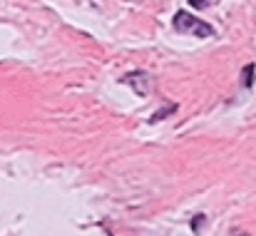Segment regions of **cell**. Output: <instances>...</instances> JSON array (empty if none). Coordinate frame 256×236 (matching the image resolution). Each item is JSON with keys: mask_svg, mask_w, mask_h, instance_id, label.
Listing matches in <instances>:
<instances>
[{"mask_svg": "<svg viewBox=\"0 0 256 236\" xmlns=\"http://www.w3.org/2000/svg\"><path fill=\"white\" fill-rule=\"evenodd\" d=\"M244 75H246V77H244V87H249V85H251V77H249V75H254V67L246 65V67H244Z\"/></svg>", "mask_w": 256, "mask_h": 236, "instance_id": "cell-4", "label": "cell"}, {"mask_svg": "<svg viewBox=\"0 0 256 236\" xmlns=\"http://www.w3.org/2000/svg\"><path fill=\"white\" fill-rule=\"evenodd\" d=\"M189 3H192V8H199V10H201V8H209V5H211V0H189Z\"/></svg>", "mask_w": 256, "mask_h": 236, "instance_id": "cell-3", "label": "cell"}, {"mask_svg": "<svg viewBox=\"0 0 256 236\" xmlns=\"http://www.w3.org/2000/svg\"><path fill=\"white\" fill-rule=\"evenodd\" d=\"M125 82H127L139 97L149 95V90H152V77H149L147 72H129V75L125 77Z\"/></svg>", "mask_w": 256, "mask_h": 236, "instance_id": "cell-2", "label": "cell"}, {"mask_svg": "<svg viewBox=\"0 0 256 236\" xmlns=\"http://www.w3.org/2000/svg\"><path fill=\"white\" fill-rule=\"evenodd\" d=\"M239 236H246V234H239Z\"/></svg>", "mask_w": 256, "mask_h": 236, "instance_id": "cell-5", "label": "cell"}, {"mask_svg": "<svg viewBox=\"0 0 256 236\" xmlns=\"http://www.w3.org/2000/svg\"><path fill=\"white\" fill-rule=\"evenodd\" d=\"M172 25H174V30H177V33H182V35L214 38V28H211V25H206L204 20H199V18H194V15L184 13V10H179V13L172 18Z\"/></svg>", "mask_w": 256, "mask_h": 236, "instance_id": "cell-1", "label": "cell"}]
</instances>
